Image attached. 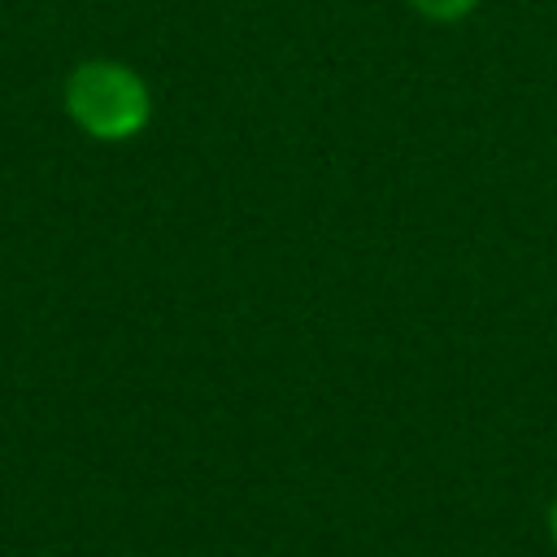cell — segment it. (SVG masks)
<instances>
[{
  "label": "cell",
  "instance_id": "obj_2",
  "mask_svg": "<svg viewBox=\"0 0 557 557\" xmlns=\"http://www.w3.org/2000/svg\"><path fill=\"white\" fill-rule=\"evenodd\" d=\"M422 17H431V22H457V17H466L479 0H409Z\"/></svg>",
  "mask_w": 557,
  "mask_h": 557
},
{
  "label": "cell",
  "instance_id": "obj_3",
  "mask_svg": "<svg viewBox=\"0 0 557 557\" xmlns=\"http://www.w3.org/2000/svg\"><path fill=\"white\" fill-rule=\"evenodd\" d=\"M548 531H553V544H557V500H553V509H548Z\"/></svg>",
  "mask_w": 557,
  "mask_h": 557
},
{
  "label": "cell",
  "instance_id": "obj_1",
  "mask_svg": "<svg viewBox=\"0 0 557 557\" xmlns=\"http://www.w3.org/2000/svg\"><path fill=\"white\" fill-rule=\"evenodd\" d=\"M65 104L87 135L126 139L148 122V87L117 61H87L70 74Z\"/></svg>",
  "mask_w": 557,
  "mask_h": 557
}]
</instances>
